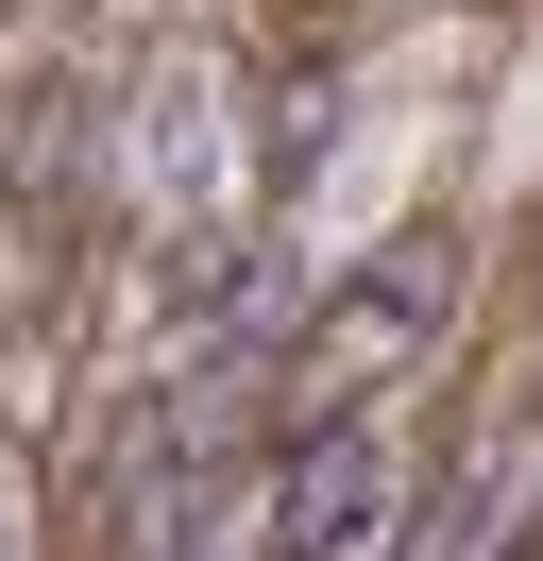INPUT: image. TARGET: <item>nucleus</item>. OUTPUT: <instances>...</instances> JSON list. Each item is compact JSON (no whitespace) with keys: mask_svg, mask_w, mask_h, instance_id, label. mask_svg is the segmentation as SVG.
<instances>
[{"mask_svg":"<svg viewBox=\"0 0 543 561\" xmlns=\"http://www.w3.org/2000/svg\"><path fill=\"white\" fill-rule=\"evenodd\" d=\"M373 527H391V459L339 425V443L289 459V493H272V561H357Z\"/></svg>","mask_w":543,"mask_h":561,"instance_id":"nucleus-1","label":"nucleus"},{"mask_svg":"<svg viewBox=\"0 0 543 561\" xmlns=\"http://www.w3.org/2000/svg\"><path fill=\"white\" fill-rule=\"evenodd\" d=\"M204 171H221V137H204V85H170V103H153V187H204Z\"/></svg>","mask_w":543,"mask_h":561,"instance_id":"nucleus-2","label":"nucleus"}]
</instances>
